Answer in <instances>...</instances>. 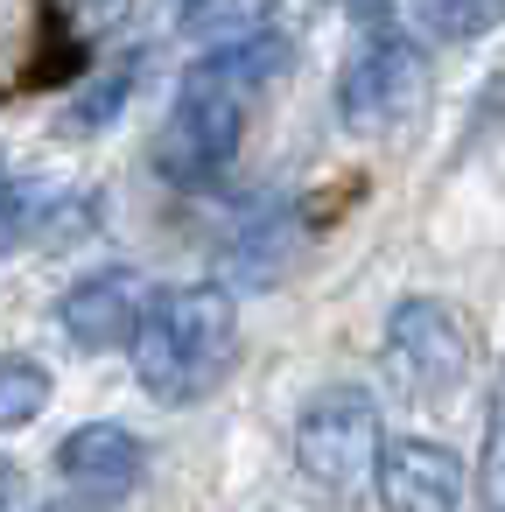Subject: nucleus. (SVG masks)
I'll list each match as a JSON object with an SVG mask.
<instances>
[{"label": "nucleus", "instance_id": "6", "mask_svg": "<svg viewBox=\"0 0 505 512\" xmlns=\"http://www.w3.org/2000/svg\"><path fill=\"white\" fill-rule=\"evenodd\" d=\"M141 309H148V281L134 267H92L57 302V323L78 351H120V344H134Z\"/></svg>", "mask_w": 505, "mask_h": 512}, {"label": "nucleus", "instance_id": "14", "mask_svg": "<svg viewBox=\"0 0 505 512\" xmlns=\"http://www.w3.org/2000/svg\"><path fill=\"white\" fill-rule=\"evenodd\" d=\"M176 8H183V15H204V8H211V0H176Z\"/></svg>", "mask_w": 505, "mask_h": 512}, {"label": "nucleus", "instance_id": "12", "mask_svg": "<svg viewBox=\"0 0 505 512\" xmlns=\"http://www.w3.org/2000/svg\"><path fill=\"white\" fill-rule=\"evenodd\" d=\"M0 232H22V197L8 183V162H0Z\"/></svg>", "mask_w": 505, "mask_h": 512}, {"label": "nucleus", "instance_id": "3", "mask_svg": "<svg viewBox=\"0 0 505 512\" xmlns=\"http://www.w3.org/2000/svg\"><path fill=\"white\" fill-rule=\"evenodd\" d=\"M379 400L365 386H316L295 414V463L323 491H358L379 463Z\"/></svg>", "mask_w": 505, "mask_h": 512}, {"label": "nucleus", "instance_id": "10", "mask_svg": "<svg viewBox=\"0 0 505 512\" xmlns=\"http://www.w3.org/2000/svg\"><path fill=\"white\" fill-rule=\"evenodd\" d=\"M50 407V372L36 358H0V435L29 428Z\"/></svg>", "mask_w": 505, "mask_h": 512}, {"label": "nucleus", "instance_id": "9", "mask_svg": "<svg viewBox=\"0 0 505 512\" xmlns=\"http://www.w3.org/2000/svg\"><path fill=\"white\" fill-rule=\"evenodd\" d=\"M407 8L435 43H470V36L505 22V0H407Z\"/></svg>", "mask_w": 505, "mask_h": 512}, {"label": "nucleus", "instance_id": "13", "mask_svg": "<svg viewBox=\"0 0 505 512\" xmlns=\"http://www.w3.org/2000/svg\"><path fill=\"white\" fill-rule=\"evenodd\" d=\"M0 505H22V470L0 456Z\"/></svg>", "mask_w": 505, "mask_h": 512}, {"label": "nucleus", "instance_id": "1", "mask_svg": "<svg viewBox=\"0 0 505 512\" xmlns=\"http://www.w3.org/2000/svg\"><path fill=\"white\" fill-rule=\"evenodd\" d=\"M281 64H288V43H281L274 29H239V36H225L218 50H204V57L183 71V85H176L169 134H162V148H155L162 176L183 183V190H211V183L232 169V155H239V141H246V120H253V106H260V92L274 85Z\"/></svg>", "mask_w": 505, "mask_h": 512}, {"label": "nucleus", "instance_id": "4", "mask_svg": "<svg viewBox=\"0 0 505 512\" xmlns=\"http://www.w3.org/2000/svg\"><path fill=\"white\" fill-rule=\"evenodd\" d=\"M386 379H393V393L400 400H442V393H456L463 386V372H470V330L456 323V309L449 302H435V295H407L393 316H386Z\"/></svg>", "mask_w": 505, "mask_h": 512}, {"label": "nucleus", "instance_id": "7", "mask_svg": "<svg viewBox=\"0 0 505 512\" xmlns=\"http://www.w3.org/2000/svg\"><path fill=\"white\" fill-rule=\"evenodd\" d=\"M372 484H379V505L393 512H449L463 498V456L428 435H393L379 442Z\"/></svg>", "mask_w": 505, "mask_h": 512}, {"label": "nucleus", "instance_id": "8", "mask_svg": "<svg viewBox=\"0 0 505 512\" xmlns=\"http://www.w3.org/2000/svg\"><path fill=\"white\" fill-rule=\"evenodd\" d=\"M141 463H148V449L120 421H85V428H71L57 442V477L78 498H127L141 484Z\"/></svg>", "mask_w": 505, "mask_h": 512}, {"label": "nucleus", "instance_id": "5", "mask_svg": "<svg viewBox=\"0 0 505 512\" xmlns=\"http://www.w3.org/2000/svg\"><path fill=\"white\" fill-rule=\"evenodd\" d=\"M421 106V50L400 29H365L337 71V120L351 134H386Z\"/></svg>", "mask_w": 505, "mask_h": 512}, {"label": "nucleus", "instance_id": "11", "mask_svg": "<svg viewBox=\"0 0 505 512\" xmlns=\"http://www.w3.org/2000/svg\"><path fill=\"white\" fill-rule=\"evenodd\" d=\"M477 477H484V498L505 505V386H498L491 421H484V463H477Z\"/></svg>", "mask_w": 505, "mask_h": 512}, {"label": "nucleus", "instance_id": "2", "mask_svg": "<svg viewBox=\"0 0 505 512\" xmlns=\"http://www.w3.org/2000/svg\"><path fill=\"white\" fill-rule=\"evenodd\" d=\"M232 344H239V302H232V288L190 281V288L148 295L127 358H134V379H141L148 400L190 407V400H204L225 379Z\"/></svg>", "mask_w": 505, "mask_h": 512}]
</instances>
